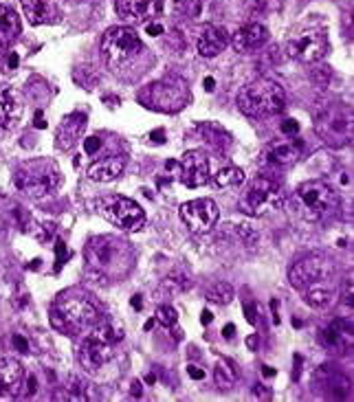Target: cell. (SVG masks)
<instances>
[{"mask_svg": "<svg viewBox=\"0 0 354 402\" xmlns=\"http://www.w3.org/2000/svg\"><path fill=\"white\" fill-rule=\"evenodd\" d=\"M51 321L62 332H86L102 321V312L95 301L82 292H66L51 308Z\"/></svg>", "mask_w": 354, "mask_h": 402, "instance_id": "obj_3", "label": "cell"}, {"mask_svg": "<svg viewBox=\"0 0 354 402\" xmlns=\"http://www.w3.org/2000/svg\"><path fill=\"white\" fill-rule=\"evenodd\" d=\"M117 11L128 20L148 23L163 11V0H117Z\"/></svg>", "mask_w": 354, "mask_h": 402, "instance_id": "obj_20", "label": "cell"}, {"mask_svg": "<svg viewBox=\"0 0 354 402\" xmlns=\"http://www.w3.org/2000/svg\"><path fill=\"white\" fill-rule=\"evenodd\" d=\"M55 253H57V271H60V268H62V264H64V259L71 255V251L64 247L62 240H57V244H55Z\"/></svg>", "mask_w": 354, "mask_h": 402, "instance_id": "obj_38", "label": "cell"}, {"mask_svg": "<svg viewBox=\"0 0 354 402\" xmlns=\"http://www.w3.org/2000/svg\"><path fill=\"white\" fill-rule=\"evenodd\" d=\"M264 374H266V376H275V370H273V367H264Z\"/></svg>", "mask_w": 354, "mask_h": 402, "instance_id": "obj_53", "label": "cell"}, {"mask_svg": "<svg viewBox=\"0 0 354 402\" xmlns=\"http://www.w3.org/2000/svg\"><path fill=\"white\" fill-rule=\"evenodd\" d=\"M27 378V376H25ZM37 391V380H35V376H29L27 378V389H25V396L29 398V396H33Z\"/></svg>", "mask_w": 354, "mask_h": 402, "instance_id": "obj_43", "label": "cell"}, {"mask_svg": "<svg viewBox=\"0 0 354 402\" xmlns=\"http://www.w3.org/2000/svg\"><path fill=\"white\" fill-rule=\"evenodd\" d=\"M218 205L209 198H201V200H191V203H185L181 207V220L194 231V233H207L216 227L218 223Z\"/></svg>", "mask_w": 354, "mask_h": 402, "instance_id": "obj_14", "label": "cell"}, {"mask_svg": "<svg viewBox=\"0 0 354 402\" xmlns=\"http://www.w3.org/2000/svg\"><path fill=\"white\" fill-rule=\"evenodd\" d=\"M238 378H240V372L235 367L233 360L218 358V363L213 367V380H216V385H218V389H223V391L233 389V385L238 383Z\"/></svg>", "mask_w": 354, "mask_h": 402, "instance_id": "obj_27", "label": "cell"}, {"mask_svg": "<svg viewBox=\"0 0 354 402\" xmlns=\"http://www.w3.org/2000/svg\"><path fill=\"white\" fill-rule=\"evenodd\" d=\"M295 200H297L300 215L306 223H319L339 207L337 191L324 180H306V183H302L297 187V194H295Z\"/></svg>", "mask_w": 354, "mask_h": 402, "instance_id": "obj_8", "label": "cell"}, {"mask_svg": "<svg viewBox=\"0 0 354 402\" xmlns=\"http://www.w3.org/2000/svg\"><path fill=\"white\" fill-rule=\"evenodd\" d=\"M181 180L189 189L207 185L209 183V158L199 150L187 152L181 160Z\"/></svg>", "mask_w": 354, "mask_h": 402, "instance_id": "obj_15", "label": "cell"}, {"mask_svg": "<svg viewBox=\"0 0 354 402\" xmlns=\"http://www.w3.org/2000/svg\"><path fill=\"white\" fill-rule=\"evenodd\" d=\"M334 271V262L324 253H310L300 257L288 271L290 284L297 290H306L308 286L317 284V281L330 279Z\"/></svg>", "mask_w": 354, "mask_h": 402, "instance_id": "obj_12", "label": "cell"}, {"mask_svg": "<svg viewBox=\"0 0 354 402\" xmlns=\"http://www.w3.org/2000/svg\"><path fill=\"white\" fill-rule=\"evenodd\" d=\"M238 235L244 242V247H253L255 242H258V233L253 231L251 225H238Z\"/></svg>", "mask_w": 354, "mask_h": 402, "instance_id": "obj_36", "label": "cell"}, {"mask_svg": "<svg viewBox=\"0 0 354 402\" xmlns=\"http://www.w3.org/2000/svg\"><path fill=\"white\" fill-rule=\"evenodd\" d=\"M194 134H199L203 143H207V146H209L211 150H216V152L227 150L229 143H231V136H229L218 124H201L199 128H196Z\"/></svg>", "mask_w": 354, "mask_h": 402, "instance_id": "obj_24", "label": "cell"}, {"mask_svg": "<svg viewBox=\"0 0 354 402\" xmlns=\"http://www.w3.org/2000/svg\"><path fill=\"white\" fill-rule=\"evenodd\" d=\"M330 42L324 29H306L286 42V55L302 64H317L328 55Z\"/></svg>", "mask_w": 354, "mask_h": 402, "instance_id": "obj_11", "label": "cell"}, {"mask_svg": "<svg viewBox=\"0 0 354 402\" xmlns=\"http://www.w3.org/2000/svg\"><path fill=\"white\" fill-rule=\"evenodd\" d=\"M146 33L156 37V35H161V33H163V27H161L159 23H148V25H146Z\"/></svg>", "mask_w": 354, "mask_h": 402, "instance_id": "obj_45", "label": "cell"}, {"mask_svg": "<svg viewBox=\"0 0 354 402\" xmlns=\"http://www.w3.org/2000/svg\"><path fill=\"white\" fill-rule=\"evenodd\" d=\"M100 150H102V138L100 136H88L84 141V152L86 154H97Z\"/></svg>", "mask_w": 354, "mask_h": 402, "instance_id": "obj_37", "label": "cell"}, {"mask_svg": "<svg viewBox=\"0 0 354 402\" xmlns=\"http://www.w3.org/2000/svg\"><path fill=\"white\" fill-rule=\"evenodd\" d=\"M240 183H244V172L238 170V167H223L218 174L213 176V185L220 187V189L235 187V185H240Z\"/></svg>", "mask_w": 354, "mask_h": 402, "instance_id": "obj_30", "label": "cell"}, {"mask_svg": "<svg viewBox=\"0 0 354 402\" xmlns=\"http://www.w3.org/2000/svg\"><path fill=\"white\" fill-rule=\"evenodd\" d=\"M247 345H249L251 350L258 348V336H255V334H253V336H249V338H247Z\"/></svg>", "mask_w": 354, "mask_h": 402, "instance_id": "obj_52", "label": "cell"}, {"mask_svg": "<svg viewBox=\"0 0 354 402\" xmlns=\"http://www.w3.org/2000/svg\"><path fill=\"white\" fill-rule=\"evenodd\" d=\"M20 33V20H18L16 11L0 5V49L9 47Z\"/></svg>", "mask_w": 354, "mask_h": 402, "instance_id": "obj_25", "label": "cell"}, {"mask_svg": "<svg viewBox=\"0 0 354 402\" xmlns=\"http://www.w3.org/2000/svg\"><path fill=\"white\" fill-rule=\"evenodd\" d=\"M100 213L112 223L114 227H119L122 231H141L146 225V211L139 207V203H134L132 198L119 196V194H110L104 196L100 203H97Z\"/></svg>", "mask_w": 354, "mask_h": 402, "instance_id": "obj_10", "label": "cell"}, {"mask_svg": "<svg viewBox=\"0 0 354 402\" xmlns=\"http://www.w3.org/2000/svg\"><path fill=\"white\" fill-rule=\"evenodd\" d=\"M201 321H203V326H207V324H211V321H213V314H211L209 310H203V314H201Z\"/></svg>", "mask_w": 354, "mask_h": 402, "instance_id": "obj_50", "label": "cell"}, {"mask_svg": "<svg viewBox=\"0 0 354 402\" xmlns=\"http://www.w3.org/2000/svg\"><path fill=\"white\" fill-rule=\"evenodd\" d=\"M150 136L154 138V143H165V132L163 130H154Z\"/></svg>", "mask_w": 354, "mask_h": 402, "instance_id": "obj_47", "label": "cell"}, {"mask_svg": "<svg viewBox=\"0 0 354 402\" xmlns=\"http://www.w3.org/2000/svg\"><path fill=\"white\" fill-rule=\"evenodd\" d=\"M141 299H143L141 295H134V297L130 299V306H132L134 310H141V308H143V301H141Z\"/></svg>", "mask_w": 354, "mask_h": 402, "instance_id": "obj_46", "label": "cell"}, {"mask_svg": "<svg viewBox=\"0 0 354 402\" xmlns=\"http://www.w3.org/2000/svg\"><path fill=\"white\" fill-rule=\"evenodd\" d=\"M143 42L132 27H112L104 33L102 57L110 71L122 73L143 55Z\"/></svg>", "mask_w": 354, "mask_h": 402, "instance_id": "obj_7", "label": "cell"}, {"mask_svg": "<svg viewBox=\"0 0 354 402\" xmlns=\"http://www.w3.org/2000/svg\"><path fill=\"white\" fill-rule=\"evenodd\" d=\"M207 299L211 301V304L227 306V304H231V299H233V286L227 284V281H218V284H213L207 290Z\"/></svg>", "mask_w": 354, "mask_h": 402, "instance_id": "obj_32", "label": "cell"}, {"mask_svg": "<svg viewBox=\"0 0 354 402\" xmlns=\"http://www.w3.org/2000/svg\"><path fill=\"white\" fill-rule=\"evenodd\" d=\"M18 215H20L18 207L11 203L9 198L0 196V233H5L13 223H18Z\"/></svg>", "mask_w": 354, "mask_h": 402, "instance_id": "obj_31", "label": "cell"}, {"mask_svg": "<svg viewBox=\"0 0 354 402\" xmlns=\"http://www.w3.org/2000/svg\"><path fill=\"white\" fill-rule=\"evenodd\" d=\"M25 367L16 358H0V400H13L25 385Z\"/></svg>", "mask_w": 354, "mask_h": 402, "instance_id": "obj_16", "label": "cell"}, {"mask_svg": "<svg viewBox=\"0 0 354 402\" xmlns=\"http://www.w3.org/2000/svg\"><path fill=\"white\" fill-rule=\"evenodd\" d=\"M238 108L253 119L280 114L286 108L284 88L273 79H255V82L242 86L238 95Z\"/></svg>", "mask_w": 354, "mask_h": 402, "instance_id": "obj_6", "label": "cell"}, {"mask_svg": "<svg viewBox=\"0 0 354 402\" xmlns=\"http://www.w3.org/2000/svg\"><path fill=\"white\" fill-rule=\"evenodd\" d=\"M136 102L146 106L148 110L174 114V112H181L185 106H189L191 93H189V86L185 79L170 75V77H163L159 82H152L146 88H141L136 93Z\"/></svg>", "mask_w": 354, "mask_h": 402, "instance_id": "obj_4", "label": "cell"}, {"mask_svg": "<svg viewBox=\"0 0 354 402\" xmlns=\"http://www.w3.org/2000/svg\"><path fill=\"white\" fill-rule=\"evenodd\" d=\"M124 338V330L112 326L110 321H100L84 332V338L77 348L80 365L88 374H97L114 354V345Z\"/></svg>", "mask_w": 354, "mask_h": 402, "instance_id": "obj_2", "label": "cell"}, {"mask_svg": "<svg viewBox=\"0 0 354 402\" xmlns=\"http://www.w3.org/2000/svg\"><path fill=\"white\" fill-rule=\"evenodd\" d=\"M229 33L225 27L220 25H207L203 27L201 35L196 37V51H199L203 57H216V55H220L227 45H229Z\"/></svg>", "mask_w": 354, "mask_h": 402, "instance_id": "obj_18", "label": "cell"}, {"mask_svg": "<svg viewBox=\"0 0 354 402\" xmlns=\"http://www.w3.org/2000/svg\"><path fill=\"white\" fill-rule=\"evenodd\" d=\"M317 132L328 146H346L352 141V114L346 108L328 106L317 114Z\"/></svg>", "mask_w": 354, "mask_h": 402, "instance_id": "obj_13", "label": "cell"}, {"mask_svg": "<svg viewBox=\"0 0 354 402\" xmlns=\"http://www.w3.org/2000/svg\"><path fill=\"white\" fill-rule=\"evenodd\" d=\"M205 90H216V79H213V77H207V79H205Z\"/></svg>", "mask_w": 354, "mask_h": 402, "instance_id": "obj_51", "label": "cell"}, {"mask_svg": "<svg viewBox=\"0 0 354 402\" xmlns=\"http://www.w3.org/2000/svg\"><path fill=\"white\" fill-rule=\"evenodd\" d=\"M223 336L231 341V338L235 336V326H233V324H229V326H225V328H223Z\"/></svg>", "mask_w": 354, "mask_h": 402, "instance_id": "obj_48", "label": "cell"}, {"mask_svg": "<svg viewBox=\"0 0 354 402\" xmlns=\"http://www.w3.org/2000/svg\"><path fill=\"white\" fill-rule=\"evenodd\" d=\"M86 128V114L84 112H73L69 114L64 122L57 128V146L62 150H73L77 146V141H82Z\"/></svg>", "mask_w": 354, "mask_h": 402, "instance_id": "obj_22", "label": "cell"}, {"mask_svg": "<svg viewBox=\"0 0 354 402\" xmlns=\"http://www.w3.org/2000/svg\"><path fill=\"white\" fill-rule=\"evenodd\" d=\"M124 170H126V158L119 154H110L106 158L90 163L86 170V176L93 183H112V180H117L124 174Z\"/></svg>", "mask_w": 354, "mask_h": 402, "instance_id": "obj_19", "label": "cell"}, {"mask_svg": "<svg viewBox=\"0 0 354 402\" xmlns=\"http://www.w3.org/2000/svg\"><path fill=\"white\" fill-rule=\"evenodd\" d=\"M282 203H284V196L278 180H273L269 176H258L249 185V189L242 194L240 209L251 218H260L271 211H278Z\"/></svg>", "mask_w": 354, "mask_h": 402, "instance_id": "obj_9", "label": "cell"}, {"mask_svg": "<svg viewBox=\"0 0 354 402\" xmlns=\"http://www.w3.org/2000/svg\"><path fill=\"white\" fill-rule=\"evenodd\" d=\"M187 374H189V378H194V380H203V378H205V372H203L199 365H189V367H187Z\"/></svg>", "mask_w": 354, "mask_h": 402, "instance_id": "obj_44", "label": "cell"}, {"mask_svg": "<svg viewBox=\"0 0 354 402\" xmlns=\"http://www.w3.org/2000/svg\"><path fill=\"white\" fill-rule=\"evenodd\" d=\"M282 132L288 134V136H290V134H297V132H300V124L295 122V119H286V122L282 124Z\"/></svg>", "mask_w": 354, "mask_h": 402, "instance_id": "obj_39", "label": "cell"}, {"mask_svg": "<svg viewBox=\"0 0 354 402\" xmlns=\"http://www.w3.org/2000/svg\"><path fill=\"white\" fill-rule=\"evenodd\" d=\"M154 321H159V324L165 328H172V326H176V321H179V312H176L172 306H159L154 312Z\"/></svg>", "mask_w": 354, "mask_h": 402, "instance_id": "obj_34", "label": "cell"}, {"mask_svg": "<svg viewBox=\"0 0 354 402\" xmlns=\"http://www.w3.org/2000/svg\"><path fill=\"white\" fill-rule=\"evenodd\" d=\"M306 295V304L314 310H326L332 306V301L337 299V290L330 284V279H324V281H317V284H312L304 290Z\"/></svg>", "mask_w": 354, "mask_h": 402, "instance_id": "obj_23", "label": "cell"}, {"mask_svg": "<svg viewBox=\"0 0 354 402\" xmlns=\"http://www.w3.org/2000/svg\"><path fill=\"white\" fill-rule=\"evenodd\" d=\"M60 167L49 158H31L25 160L13 172L16 189L29 198H47L60 187Z\"/></svg>", "mask_w": 354, "mask_h": 402, "instance_id": "obj_5", "label": "cell"}, {"mask_svg": "<svg viewBox=\"0 0 354 402\" xmlns=\"http://www.w3.org/2000/svg\"><path fill=\"white\" fill-rule=\"evenodd\" d=\"M249 5L258 13H273L282 7V0H249Z\"/></svg>", "mask_w": 354, "mask_h": 402, "instance_id": "obj_35", "label": "cell"}, {"mask_svg": "<svg viewBox=\"0 0 354 402\" xmlns=\"http://www.w3.org/2000/svg\"><path fill=\"white\" fill-rule=\"evenodd\" d=\"M66 391H69V398H75V400H88V385L80 376H69L66 380Z\"/></svg>", "mask_w": 354, "mask_h": 402, "instance_id": "obj_33", "label": "cell"}, {"mask_svg": "<svg viewBox=\"0 0 354 402\" xmlns=\"http://www.w3.org/2000/svg\"><path fill=\"white\" fill-rule=\"evenodd\" d=\"M244 317H247V321H249L251 326L258 324V319H255V317H258V310H255V304H244Z\"/></svg>", "mask_w": 354, "mask_h": 402, "instance_id": "obj_40", "label": "cell"}, {"mask_svg": "<svg viewBox=\"0 0 354 402\" xmlns=\"http://www.w3.org/2000/svg\"><path fill=\"white\" fill-rule=\"evenodd\" d=\"M266 40H269V29L264 25L249 23V25L240 27L238 31L233 33L231 42H233V49L238 53H249V51L260 49Z\"/></svg>", "mask_w": 354, "mask_h": 402, "instance_id": "obj_21", "label": "cell"}, {"mask_svg": "<svg viewBox=\"0 0 354 402\" xmlns=\"http://www.w3.org/2000/svg\"><path fill=\"white\" fill-rule=\"evenodd\" d=\"M13 345L20 350L23 354H29V343H27V338L25 336H20V334H16L13 336Z\"/></svg>", "mask_w": 354, "mask_h": 402, "instance_id": "obj_42", "label": "cell"}, {"mask_svg": "<svg viewBox=\"0 0 354 402\" xmlns=\"http://www.w3.org/2000/svg\"><path fill=\"white\" fill-rule=\"evenodd\" d=\"M343 304L352 308V277L343 281Z\"/></svg>", "mask_w": 354, "mask_h": 402, "instance_id": "obj_41", "label": "cell"}, {"mask_svg": "<svg viewBox=\"0 0 354 402\" xmlns=\"http://www.w3.org/2000/svg\"><path fill=\"white\" fill-rule=\"evenodd\" d=\"M86 271L100 284H114L126 279L136 262V253L130 242L117 235H95L84 249Z\"/></svg>", "mask_w": 354, "mask_h": 402, "instance_id": "obj_1", "label": "cell"}, {"mask_svg": "<svg viewBox=\"0 0 354 402\" xmlns=\"http://www.w3.org/2000/svg\"><path fill=\"white\" fill-rule=\"evenodd\" d=\"M304 154V143L302 141H278L266 148L264 160L273 167H290L295 165Z\"/></svg>", "mask_w": 354, "mask_h": 402, "instance_id": "obj_17", "label": "cell"}, {"mask_svg": "<svg viewBox=\"0 0 354 402\" xmlns=\"http://www.w3.org/2000/svg\"><path fill=\"white\" fill-rule=\"evenodd\" d=\"M23 9L31 25H47L53 18L51 0H23Z\"/></svg>", "mask_w": 354, "mask_h": 402, "instance_id": "obj_28", "label": "cell"}, {"mask_svg": "<svg viewBox=\"0 0 354 402\" xmlns=\"http://www.w3.org/2000/svg\"><path fill=\"white\" fill-rule=\"evenodd\" d=\"M191 288V279L183 273V271H172L159 286V295L163 297H176L183 295Z\"/></svg>", "mask_w": 354, "mask_h": 402, "instance_id": "obj_29", "label": "cell"}, {"mask_svg": "<svg viewBox=\"0 0 354 402\" xmlns=\"http://www.w3.org/2000/svg\"><path fill=\"white\" fill-rule=\"evenodd\" d=\"M271 310H273V324H280V314H278V299L271 301Z\"/></svg>", "mask_w": 354, "mask_h": 402, "instance_id": "obj_49", "label": "cell"}, {"mask_svg": "<svg viewBox=\"0 0 354 402\" xmlns=\"http://www.w3.org/2000/svg\"><path fill=\"white\" fill-rule=\"evenodd\" d=\"M18 114H20V108H18V102L11 95V90L0 88V134H5L16 124Z\"/></svg>", "mask_w": 354, "mask_h": 402, "instance_id": "obj_26", "label": "cell"}]
</instances>
